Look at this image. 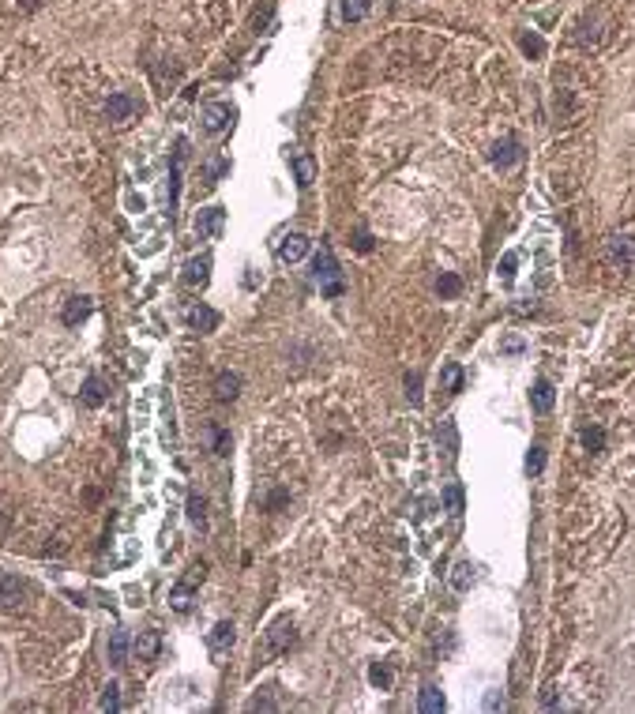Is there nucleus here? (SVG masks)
<instances>
[{
  "mask_svg": "<svg viewBox=\"0 0 635 714\" xmlns=\"http://www.w3.org/2000/svg\"><path fill=\"white\" fill-rule=\"evenodd\" d=\"M293 639H297V632H293V624H289V616H278V621L263 632L260 643H256V662L267 665V662H275V658H282L289 647H293Z\"/></svg>",
  "mask_w": 635,
  "mask_h": 714,
  "instance_id": "1",
  "label": "nucleus"
},
{
  "mask_svg": "<svg viewBox=\"0 0 635 714\" xmlns=\"http://www.w3.org/2000/svg\"><path fill=\"white\" fill-rule=\"evenodd\" d=\"M312 275H316L324 298H342L346 286H342V271H339V263H335L331 248H320V252H316V260H312Z\"/></svg>",
  "mask_w": 635,
  "mask_h": 714,
  "instance_id": "2",
  "label": "nucleus"
},
{
  "mask_svg": "<svg viewBox=\"0 0 635 714\" xmlns=\"http://www.w3.org/2000/svg\"><path fill=\"white\" fill-rule=\"evenodd\" d=\"M203 579H207V564H203V560H196V564L184 572V579L170 590V605L177 609V613H188V609L196 605V587Z\"/></svg>",
  "mask_w": 635,
  "mask_h": 714,
  "instance_id": "3",
  "label": "nucleus"
},
{
  "mask_svg": "<svg viewBox=\"0 0 635 714\" xmlns=\"http://www.w3.org/2000/svg\"><path fill=\"white\" fill-rule=\"evenodd\" d=\"M605 263L613 271H632L635 267V237L628 234H616L605 241Z\"/></svg>",
  "mask_w": 635,
  "mask_h": 714,
  "instance_id": "4",
  "label": "nucleus"
},
{
  "mask_svg": "<svg viewBox=\"0 0 635 714\" xmlns=\"http://www.w3.org/2000/svg\"><path fill=\"white\" fill-rule=\"evenodd\" d=\"M30 587L19 579V575H8L0 572V609H19L23 601H27Z\"/></svg>",
  "mask_w": 635,
  "mask_h": 714,
  "instance_id": "5",
  "label": "nucleus"
},
{
  "mask_svg": "<svg viewBox=\"0 0 635 714\" xmlns=\"http://www.w3.org/2000/svg\"><path fill=\"white\" fill-rule=\"evenodd\" d=\"M309 252H312V241L304 234H286L282 241H278V248H275L278 263H301Z\"/></svg>",
  "mask_w": 635,
  "mask_h": 714,
  "instance_id": "6",
  "label": "nucleus"
},
{
  "mask_svg": "<svg viewBox=\"0 0 635 714\" xmlns=\"http://www.w3.org/2000/svg\"><path fill=\"white\" fill-rule=\"evenodd\" d=\"M222 226H226V211H222V207H203V211L196 214V234L203 241H214L222 234Z\"/></svg>",
  "mask_w": 635,
  "mask_h": 714,
  "instance_id": "7",
  "label": "nucleus"
},
{
  "mask_svg": "<svg viewBox=\"0 0 635 714\" xmlns=\"http://www.w3.org/2000/svg\"><path fill=\"white\" fill-rule=\"evenodd\" d=\"M199 120H203V128L214 135V132H222V128L233 120V106H226V102H211V106H203Z\"/></svg>",
  "mask_w": 635,
  "mask_h": 714,
  "instance_id": "8",
  "label": "nucleus"
},
{
  "mask_svg": "<svg viewBox=\"0 0 635 714\" xmlns=\"http://www.w3.org/2000/svg\"><path fill=\"white\" fill-rule=\"evenodd\" d=\"M184 282L188 286H207L211 282V256H192L188 263H184Z\"/></svg>",
  "mask_w": 635,
  "mask_h": 714,
  "instance_id": "9",
  "label": "nucleus"
},
{
  "mask_svg": "<svg viewBox=\"0 0 635 714\" xmlns=\"http://www.w3.org/2000/svg\"><path fill=\"white\" fill-rule=\"evenodd\" d=\"M233 639H237V628H233L230 621H219L211 628V636H207V647H211V654H222L233 647Z\"/></svg>",
  "mask_w": 635,
  "mask_h": 714,
  "instance_id": "10",
  "label": "nucleus"
},
{
  "mask_svg": "<svg viewBox=\"0 0 635 714\" xmlns=\"http://www.w3.org/2000/svg\"><path fill=\"white\" fill-rule=\"evenodd\" d=\"M132 651L140 654V662H155L158 651H162V636H158L155 628H147V632H140V639L132 643Z\"/></svg>",
  "mask_w": 635,
  "mask_h": 714,
  "instance_id": "11",
  "label": "nucleus"
},
{
  "mask_svg": "<svg viewBox=\"0 0 635 714\" xmlns=\"http://www.w3.org/2000/svg\"><path fill=\"white\" fill-rule=\"evenodd\" d=\"M289 166H293V177L301 188H309L312 181H316V162H312V155H304V150H293L289 155Z\"/></svg>",
  "mask_w": 635,
  "mask_h": 714,
  "instance_id": "12",
  "label": "nucleus"
},
{
  "mask_svg": "<svg viewBox=\"0 0 635 714\" xmlns=\"http://www.w3.org/2000/svg\"><path fill=\"white\" fill-rule=\"evenodd\" d=\"M188 327L192 331H214V327H219V312L214 309H207V304H192L188 309Z\"/></svg>",
  "mask_w": 635,
  "mask_h": 714,
  "instance_id": "13",
  "label": "nucleus"
},
{
  "mask_svg": "<svg viewBox=\"0 0 635 714\" xmlns=\"http://www.w3.org/2000/svg\"><path fill=\"white\" fill-rule=\"evenodd\" d=\"M241 395V376L237 372H219L214 376V399L219 403H233Z\"/></svg>",
  "mask_w": 635,
  "mask_h": 714,
  "instance_id": "14",
  "label": "nucleus"
},
{
  "mask_svg": "<svg viewBox=\"0 0 635 714\" xmlns=\"http://www.w3.org/2000/svg\"><path fill=\"white\" fill-rule=\"evenodd\" d=\"M87 316H91V298H68V304H64V312H60L64 327H76V324H83Z\"/></svg>",
  "mask_w": 635,
  "mask_h": 714,
  "instance_id": "15",
  "label": "nucleus"
},
{
  "mask_svg": "<svg viewBox=\"0 0 635 714\" xmlns=\"http://www.w3.org/2000/svg\"><path fill=\"white\" fill-rule=\"evenodd\" d=\"M132 113H135V102L128 98V94H113V98L106 102V117L113 120V124H124Z\"/></svg>",
  "mask_w": 635,
  "mask_h": 714,
  "instance_id": "16",
  "label": "nucleus"
},
{
  "mask_svg": "<svg viewBox=\"0 0 635 714\" xmlns=\"http://www.w3.org/2000/svg\"><path fill=\"white\" fill-rule=\"evenodd\" d=\"M436 440H440V444H444L447 459H455V455H459V432H455V421H452V417H444V421H440V429H436Z\"/></svg>",
  "mask_w": 635,
  "mask_h": 714,
  "instance_id": "17",
  "label": "nucleus"
},
{
  "mask_svg": "<svg viewBox=\"0 0 635 714\" xmlns=\"http://www.w3.org/2000/svg\"><path fill=\"white\" fill-rule=\"evenodd\" d=\"M553 399H557V395H553V383L549 380H537L534 391H530V403H534V410L537 414H549L553 410Z\"/></svg>",
  "mask_w": 635,
  "mask_h": 714,
  "instance_id": "18",
  "label": "nucleus"
},
{
  "mask_svg": "<svg viewBox=\"0 0 635 714\" xmlns=\"http://www.w3.org/2000/svg\"><path fill=\"white\" fill-rule=\"evenodd\" d=\"M128 651H132V639H128L124 632H113V636H109V662L128 665Z\"/></svg>",
  "mask_w": 635,
  "mask_h": 714,
  "instance_id": "19",
  "label": "nucleus"
},
{
  "mask_svg": "<svg viewBox=\"0 0 635 714\" xmlns=\"http://www.w3.org/2000/svg\"><path fill=\"white\" fill-rule=\"evenodd\" d=\"M83 403L91 406V410L106 403V383H102L98 376H87V383H83Z\"/></svg>",
  "mask_w": 635,
  "mask_h": 714,
  "instance_id": "20",
  "label": "nucleus"
},
{
  "mask_svg": "<svg viewBox=\"0 0 635 714\" xmlns=\"http://www.w3.org/2000/svg\"><path fill=\"white\" fill-rule=\"evenodd\" d=\"M452 587L455 590H470L474 587V564H470V560H459V564L452 568Z\"/></svg>",
  "mask_w": 635,
  "mask_h": 714,
  "instance_id": "21",
  "label": "nucleus"
},
{
  "mask_svg": "<svg viewBox=\"0 0 635 714\" xmlns=\"http://www.w3.org/2000/svg\"><path fill=\"white\" fill-rule=\"evenodd\" d=\"M463 388V368L455 365H444V372H440V391H447V395H455V391Z\"/></svg>",
  "mask_w": 635,
  "mask_h": 714,
  "instance_id": "22",
  "label": "nucleus"
},
{
  "mask_svg": "<svg viewBox=\"0 0 635 714\" xmlns=\"http://www.w3.org/2000/svg\"><path fill=\"white\" fill-rule=\"evenodd\" d=\"M417 707H421L425 714H440L447 707V700H444V692H440V688H425L421 692V703H417Z\"/></svg>",
  "mask_w": 635,
  "mask_h": 714,
  "instance_id": "23",
  "label": "nucleus"
},
{
  "mask_svg": "<svg viewBox=\"0 0 635 714\" xmlns=\"http://www.w3.org/2000/svg\"><path fill=\"white\" fill-rule=\"evenodd\" d=\"M493 162L500 166V170H508V166H515V162H519V147H515V143H511V140H508V143H500V147L493 150Z\"/></svg>",
  "mask_w": 635,
  "mask_h": 714,
  "instance_id": "24",
  "label": "nucleus"
},
{
  "mask_svg": "<svg viewBox=\"0 0 635 714\" xmlns=\"http://www.w3.org/2000/svg\"><path fill=\"white\" fill-rule=\"evenodd\" d=\"M368 15V0H342V19L346 23H361Z\"/></svg>",
  "mask_w": 635,
  "mask_h": 714,
  "instance_id": "25",
  "label": "nucleus"
},
{
  "mask_svg": "<svg viewBox=\"0 0 635 714\" xmlns=\"http://www.w3.org/2000/svg\"><path fill=\"white\" fill-rule=\"evenodd\" d=\"M188 519L196 526H207V500H203V496H196V493L188 496Z\"/></svg>",
  "mask_w": 635,
  "mask_h": 714,
  "instance_id": "26",
  "label": "nucleus"
},
{
  "mask_svg": "<svg viewBox=\"0 0 635 714\" xmlns=\"http://www.w3.org/2000/svg\"><path fill=\"white\" fill-rule=\"evenodd\" d=\"M459 290H463V278L459 275H440L436 278V293H440V298H455Z\"/></svg>",
  "mask_w": 635,
  "mask_h": 714,
  "instance_id": "27",
  "label": "nucleus"
},
{
  "mask_svg": "<svg viewBox=\"0 0 635 714\" xmlns=\"http://www.w3.org/2000/svg\"><path fill=\"white\" fill-rule=\"evenodd\" d=\"M444 504L452 515H463V485H447L444 489Z\"/></svg>",
  "mask_w": 635,
  "mask_h": 714,
  "instance_id": "28",
  "label": "nucleus"
},
{
  "mask_svg": "<svg viewBox=\"0 0 635 714\" xmlns=\"http://www.w3.org/2000/svg\"><path fill=\"white\" fill-rule=\"evenodd\" d=\"M368 680H372L376 688H391V673H388V665H383V662H372V665H368Z\"/></svg>",
  "mask_w": 635,
  "mask_h": 714,
  "instance_id": "29",
  "label": "nucleus"
},
{
  "mask_svg": "<svg viewBox=\"0 0 635 714\" xmlns=\"http://www.w3.org/2000/svg\"><path fill=\"white\" fill-rule=\"evenodd\" d=\"M98 707H102V711H117V707H120V688H117V684H106V688H102Z\"/></svg>",
  "mask_w": 635,
  "mask_h": 714,
  "instance_id": "30",
  "label": "nucleus"
},
{
  "mask_svg": "<svg viewBox=\"0 0 635 714\" xmlns=\"http://www.w3.org/2000/svg\"><path fill=\"white\" fill-rule=\"evenodd\" d=\"M519 45H522V53H526V57H542V53H545V42L537 34H522Z\"/></svg>",
  "mask_w": 635,
  "mask_h": 714,
  "instance_id": "31",
  "label": "nucleus"
},
{
  "mask_svg": "<svg viewBox=\"0 0 635 714\" xmlns=\"http://www.w3.org/2000/svg\"><path fill=\"white\" fill-rule=\"evenodd\" d=\"M545 467V447H530L526 451V474H542Z\"/></svg>",
  "mask_w": 635,
  "mask_h": 714,
  "instance_id": "32",
  "label": "nucleus"
},
{
  "mask_svg": "<svg viewBox=\"0 0 635 714\" xmlns=\"http://www.w3.org/2000/svg\"><path fill=\"white\" fill-rule=\"evenodd\" d=\"M601 444H605V432H601V429H583V447H586V451H601Z\"/></svg>",
  "mask_w": 635,
  "mask_h": 714,
  "instance_id": "33",
  "label": "nucleus"
},
{
  "mask_svg": "<svg viewBox=\"0 0 635 714\" xmlns=\"http://www.w3.org/2000/svg\"><path fill=\"white\" fill-rule=\"evenodd\" d=\"M515 267H519V252H508L500 260V278H504V282H511V278H515Z\"/></svg>",
  "mask_w": 635,
  "mask_h": 714,
  "instance_id": "34",
  "label": "nucleus"
},
{
  "mask_svg": "<svg viewBox=\"0 0 635 714\" xmlns=\"http://www.w3.org/2000/svg\"><path fill=\"white\" fill-rule=\"evenodd\" d=\"M406 395H410L414 406H421V380H417V376H406Z\"/></svg>",
  "mask_w": 635,
  "mask_h": 714,
  "instance_id": "35",
  "label": "nucleus"
},
{
  "mask_svg": "<svg viewBox=\"0 0 635 714\" xmlns=\"http://www.w3.org/2000/svg\"><path fill=\"white\" fill-rule=\"evenodd\" d=\"M214 455H230V432L214 429Z\"/></svg>",
  "mask_w": 635,
  "mask_h": 714,
  "instance_id": "36",
  "label": "nucleus"
},
{
  "mask_svg": "<svg viewBox=\"0 0 635 714\" xmlns=\"http://www.w3.org/2000/svg\"><path fill=\"white\" fill-rule=\"evenodd\" d=\"M353 248H357V252H368V248H372V237H368V230H357V234H353Z\"/></svg>",
  "mask_w": 635,
  "mask_h": 714,
  "instance_id": "37",
  "label": "nucleus"
},
{
  "mask_svg": "<svg viewBox=\"0 0 635 714\" xmlns=\"http://www.w3.org/2000/svg\"><path fill=\"white\" fill-rule=\"evenodd\" d=\"M222 173H226V158H214V162H211V170H207V177L214 181V177H222Z\"/></svg>",
  "mask_w": 635,
  "mask_h": 714,
  "instance_id": "38",
  "label": "nucleus"
},
{
  "mask_svg": "<svg viewBox=\"0 0 635 714\" xmlns=\"http://www.w3.org/2000/svg\"><path fill=\"white\" fill-rule=\"evenodd\" d=\"M522 350V339L519 335H511V339H504V354H519Z\"/></svg>",
  "mask_w": 635,
  "mask_h": 714,
  "instance_id": "39",
  "label": "nucleus"
},
{
  "mask_svg": "<svg viewBox=\"0 0 635 714\" xmlns=\"http://www.w3.org/2000/svg\"><path fill=\"white\" fill-rule=\"evenodd\" d=\"M4 523H8V519H4V515H0V534H4Z\"/></svg>",
  "mask_w": 635,
  "mask_h": 714,
  "instance_id": "40",
  "label": "nucleus"
}]
</instances>
